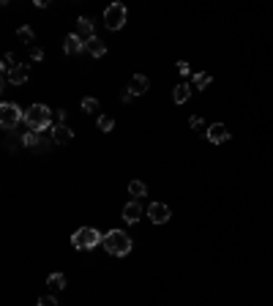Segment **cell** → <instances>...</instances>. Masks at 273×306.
I'll list each match as a JSON object with an SVG mask.
<instances>
[{"instance_id":"obj_1","label":"cell","mask_w":273,"mask_h":306,"mask_svg":"<svg viewBox=\"0 0 273 306\" xmlns=\"http://www.w3.org/2000/svg\"><path fill=\"white\" fill-rule=\"evenodd\" d=\"M52 109L47 107V104H33L30 109H25V126H28V131H47L52 126Z\"/></svg>"},{"instance_id":"obj_2","label":"cell","mask_w":273,"mask_h":306,"mask_svg":"<svg viewBox=\"0 0 273 306\" xmlns=\"http://www.w3.org/2000/svg\"><path fill=\"white\" fill-rule=\"evenodd\" d=\"M131 246H134V241L128 238L123 230H109L107 235H104V249H107L109 254H115V257H126L128 252H131Z\"/></svg>"},{"instance_id":"obj_3","label":"cell","mask_w":273,"mask_h":306,"mask_svg":"<svg viewBox=\"0 0 273 306\" xmlns=\"http://www.w3.org/2000/svg\"><path fill=\"white\" fill-rule=\"evenodd\" d=\"M99 243H104V235L99 230H93V227H79V230L71 235V246L79 249V252H90Z\"/></svg>"},{"instance_id":"obj_4","label":"cell","mask_w":273,"mask_h":306,"mask_svg":"<svg viewBox=\"0 0 273 306\" xmlns=\"http://www.w3.org/2000/svg\"><path fill=\"white\" fill-rule=\"evenodd\" d=\"M19 123H25V112H22L17 104H11V101H3V104H0V126L17 129Z\"/></svg>"},{"instance_id":"obj_5","label":"cell","mask_w":273,"mask_h":306,"mask_svg":"<svg viewBox=\"0 0 273 306\" xmlns=\"http://www.w3.org/2000/svg\"><path fill=\"white\" fill-rule=\"evenodd\" d=\"M126 19H128V11L123 3H109L107 9H104V25L109 30H120L126 25Z\"/></svg>"},{"instance_id":"obj_6","label":"cell","mask_w":273,"mask_h":306,"mask_svg":"<svg viewBox=\"0 0 273 306\" xmlns=\"http://www.w3.org/2000/svg\"><path fill=\"white\" fill-rule=\"evenodd\" d=\"M148 219L153 224H164V222H170V219H172V210H170L167 202H150V205H148Z\"/></svg>"},{"instance_id":"obj_7","label":"cell","mask_w":273,"mask_h":306,"mask_svg":"<svg viewBox=\"0 0 273 306\" xmlns=\"http://www.w3.org/2000/svg\"><path fill=\"white\" fill-rule=\"evenodd\" d=\"M74 33H77L79 38H82L85 44H87V41H93V38H96V28H93V19H87V17H79V19H77V30H74Z\"/></svg>"},{"instance_id":"obj_8","label":"cell","mask_w":273,"mask_h":306,"mask_svg":"<svg viewBox=\"0 0 273 306\" xmlns=\"http://www.w3.org/2000/svg\"><path fill=\"white\" fill-rule=\"evenodd\" d=\"M205 137L211 139L213 145H221V143H227V139H230V131H227V126H224V123H213V126H208Z\"/></svg>"},{"instance_id":"obj_9","label":"cell","mask_w":273,"mask_h":306,"mask_svg":"<svg viewBox=\"0 0 273 306\" xmlns=\"http://www.w3.org/2000/svg\"><path fill=\"white\" fill-rule=\"evenodd\" d=\"M123 219H126V224H136L142 219V202L140 200H131V202H126L123 205Z\"/></svg>"},{"instance_id":"obj_10","label":"cell","mask_w":273,"mask_h":306,"mask_svg":"<svg viewBox=\"0 0 273 306\" xmlns=\"http://www.w3.org/2000/svg\"><path fill=\"white\" fill-rule=\"evenodd\" d=\"M28 77H30V68H28V66H22V63H17L9 74H6V80H9L11 85H25V82H28Z\"/></svg>"},{"instance_id":"obj_11","label":"cell","mask_w":273,"mask_h":306,"mask_svg":"<svg viewBox=\"0 0 273 306\" xmlns=\"http://www.w3.org/2000/svg\"><path fill=\"white\" fill-rule=\"evenodd\" d=\"M52 139H55V145H69L71 139H74V131H71L66 123H63V126H52Z\"/></svg>"},{"instance_id":"obj_12","label":"cell","mask_w":273,"mask_h":306,"mask_svg":"<svg viewBox=\"0 0 273 306\" xmlns=\"http://www.w3.org/2000/svg\"><path fill=\"white\" fill-rule=\"evenodd\" d=\"M150 88V82H148V77L145 74H134L131 77V82H128V90L134 93V96H142V93H145Z\"/></svg>"},{"instance_id":"obj_13","label":"cell","mask_w":273,"mask_h":306,"mask_svg":"<svg viewBox=\"0 0 273 306\" xmlns=\"http://www.w3.org/2000/svg\"><path fill=\"white\" fill-rule=\"evenodd\" d=\"M82 46L85 41L79 38L77 33H69L66 36V41H63V50H66V55H77V52H82Z\"/></svg>"},{"instance_id":"obj_14","label":"cell","mask_w":273,"mask_h":306,"mask_svg":"<svg viewBox=\"0 0 273 306\" xmlns=\"http://www.w3.org/2000/svg\"><path fill=\"white\" fill-rule=\"evenodd\" d=\"M85 50H87V52H90V55H93V58H104V55H107V44H104V41H101V38H99V36H96V38H93V41H87V44H85Z\"/></svg>"},{"instance_id":"obj_15","label":"cell","mask_w":273,"mask_h":306,"mask_svg":"<svg viewBox=\"0 0 273 306\" xmlns=\"http://www.w3.org/2000/svg\"><path fill=\"white\" fill-rule=\"evenodd\" d=\"M189 96H191V88H189L186 82H180L178 88L172 90V99H175V104H186V101H189Z\"/></svg>"},{"instance_id":"obj_16","label":"cell","mask_w":273,"mask_h":306,"mask_svg":"<svg viewBox=\"0 0 273 306\" xmlns=\"http://www.w3.org/2000/svg\"><path fill=\"white\" fill-rule=\"evenodd\" d=\"M128 194H131L134 200H142L148 194V186L142 183V180H131V183H128Z\"/></svg>"},{"instance_id":"obj_17","label":"cell","mask_w":273,"mask_h":306,"mask_svg":"<svg viewBox=\"0 0 273 306\" xmlns=\"http://www.w3.org/2000/svg\"><path fill=\"white\" fill-rule=\"evenodd\" d=\"M17 38H19V41H25V44H33L36 33H33V28H30V25H22V28H17Z\"/></svg>"},{"instance_id":"obj_18","label":"cell","mask_w":273,"mask_h":306,"mask_svg":"<svg viewBox=\"0 0 273 306\" xmlns=\"http://www.w3.org/2000/svg\"><path fill=\"white\" fill-rule=\"evenodd\" d=\"M22 143H25V148H38L41 145V134H38V131H25V134H22Z\"/></svg>"},{"instance_id":"obj_19","label":"cell","mask_w":273,"mask_h":306,"mask_svg":"<svg viewBox=\"0 0 273 306\" xmlns=\"http://www.w3.org/2000/svg\"><path fill=\"white\" fill-rule=\"evenodd\" d=\"M47 287H50V290H63V287H66V276H63V273H50Z\"/></svg>"},{"instance_id":"obj_20","label":"cell","mask_w":273,"mask_h":306,"mask_svg":"<svg viewBox=\"0 0 273 306\" xmlns=\"http://www.w3.org/2000/svg\"><path fill=\"white\" fill-rule=\"evenodd\" d=\"M208 85H211V74H208V72L194 74V88H197V90H205Z\"/></svg>"},{"instance_id":"obj_21","label":"cell","mask_w":273,"mask_h":306,"mask_svg":"<svg viewBox=\"0 0 273 306\" xmlns=\"http://www.w3.org/2000/svg\"><path fill=\"white\" fill-rule=\"evenodd\" d=\"M99 129L104 131V134L112 131V129H115V117H112V115H99Z\"/></svg>"},{"instance_id":"obj_22","label":"cell","mask_w":273,"mask_h":306,"mask_svg":"<svg viewBox=\"0 0 273 306\" xmlns=\"http://www.w3.org/2000/svg\"><path fill=\"white\" fill-rule=\"evenodd\" d=\"M82 112H99V101H96V99H90V96H87V99H82Z\"/></svg>"},{"instance_id":"obj_23","label":"cell","mask_w":273,"mask_h":306,"mask_svg":"<svg viewBox=\"0 0 273 306\" xmlns=\"http://www.w3.org/2000/svg\"><path fill=\"white\" fill-rule=\"evenodd\" d=\"M14 66H17V60H14V55H11V52H6V55H3V66H0V68H3V74H9Z\"/></svg>"},{"instance_id":"obj_24","label":"cell","mask_w":273,"mask_h":306,"mask_svg":"<svg viewBox=\"0 0 273 306\" xmlns=\"http://www.w3.org/2000/svg\"><path fill=\"white\" fill-rule=\"evenodd\" d=\"M189 126H191V129H197V131H208V123H205L199 115H194V117H191V121H189Z\"/></svg>"},{"instance_id":"obj_25","label":"cell","mask_w":273,"mask_h":306,"mask_svg":"<svg viewBox=\"0 0 273 306\" xmlns=\"http://www.w3.org/2000/svg\"><path fill=\"white\" fill-rule=\"evenodd\" d=\"M30 60H36V63H41V60H44V50H41V46H33V50H30Z\"/></svg>"},{"instance_id":"obj_26","label":"cell","mask_w":273,"mask_h":306,"mask_svg":"<svg viewBox=\"0 0 273 306\" xmlns=\"http://www.w3.org/2000/svg\"><path fill=\"white\" fill-rule=\"evenodd\" d=\"M38 306H58V301H55V295H41L38 298Z\"/></svg>"},{"instance_id":"obj_27","label":"cell","mask_w":273,"mask_h":306,"mask_svg":"<svg viewBox=\"0 0 273 306\" xmlns=\"http://www.w3.org/2000/svg\"><path fill=\"white\" fill-rule=\"evenodd\" d=\"M63 121H66V109H58L55 112V126H63Z\"/></svg>"},{"instance_id":"obj_28","label":"cell","mask_w":273,"mask_h":306,"mask_svg":"<svg viewBox=\"0 0 273 306\" xmlns=\"http://www.w3.org/2000/svg\"><path fill=\"white\" fill-rule=\"evenodd\" d=\"M178 72H180L183 77H189V72H191V66L186 63V60H178Z\"/></svg>"},{"instance_id":"obj_29","label":"cell","mask_w":273,"mask_h":306,"mask_svg":"<svg viewBox=\"0 0 273 306\" xmlns=\"http://www.w3.org/2000/svg\"><path fill=\"white\" fill-rule=\"evenodd\" d=\"M134 99H136V96H134L131 90H123V93H120V101H126V104H131Z\"/></svg>"},{"instance_id":"obj_30","label":"cell","mask_w":273,"mask_h":306,"mask_svg":"<svg viewBox=\"0 0 273 306\" xmlns=\"http://www.w3.org/2000/svg\"><path fill=\"white\" fill-rule=\"evenodd\" d=\"M33 6H36V9H47L50 3H47V0H33Z\"/></svg>"}]
</instances>
